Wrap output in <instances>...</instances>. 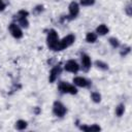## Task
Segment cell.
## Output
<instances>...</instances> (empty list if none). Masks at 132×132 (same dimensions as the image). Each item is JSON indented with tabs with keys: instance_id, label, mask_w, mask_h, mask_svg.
I'll use <instances>...</instances> for the list:
<instances>
[{
	"instance_id": "6da1fadb",
	"label": "cell",
	"mask_w": 132,
	"mask_h": 132,
	"mask_svg": "<svg viewBox=\"0 0 132 132\" xmlns=\"http://www.w3.org/2000/svg\"><path fill=\"white\" fill-rule=\"evenodd\" d=\"M46 43L47 46L53 50V51H60L59 50V43H60V39L58 36V33L56 32V30L52 29L48 31L47 37H46Z\"/></svg>"
},
{
	"instance_id": "7a4b0ae2",
	"label": "cell",
	"mask_w": 132,
	"mask_h": 132,
	"mask_svg": "<svg viewBox=\"0 0 132 132\" xmlns=\"http://www.w3.org/2000/svg\"><path fill=\"white\" fill-rule=\"evenodd\" d=\"M58 89L63 94H71V95H74V94L77 93L76 88L73 85H71V84H69L67 81H60L59 85H58Z\"/></svg>"
},
{
	"instance_id": "3957f363",
	"label": "cell",
	"mask_w": 132,
	"mask_h": 132,
	"mask_svg": "<svg viewBox=\"0 0 132 132\" xmlns=\"http://www.w3.org/2000/svg\"><path fill=\"white\" fill-rule=\"evenodd\" d=\"M53 112L55 116L59 117V118H62L66 114L67 112V109L65 107V105L60 102V101H55L54 102V105H53Z\"/></svg>"
},
{
	"instance_id": "277c9868",
	"label": "cell",
	"mask_w": 132,
	"mask_h": 132,
	"mask_svg": "<svg viewBox=\"0 0 132 132\" xmlns=\"http://www.w3.org/2000/svg\"><path fill=\"white\" fill-rule=\"evenodd\" d=\"M74 41H75V36H74L73 34H68V35H66L64 38H62V39L60 40L59 50H60V51L65 50L66 47L70 46Z\"/></svg>"
},
{
	"instance_id": "5b68a950",
	"label": "cell",
	"mask_w": 132,
	"mask_h": 132,
	"mask_svg": "<svg viewBox=\"0 0 132 132\" xmlns=\"http://www.w3.org/2000/svg\"><path fill=\"white\" fill-rule=\"evenodd\" d=\"M8 29H9L10 34H11L14 38L19 39V38H22V37H23V32H22V30H21V28H20V26H19L18 24L11 23V24L9 25Z\"/></svg>"
},
{
	"instance_id": "8992f818",
	"label": "cell",
	"mask_w": 132,
	"mask_h": 132,
	"mask_svg": "<svg viewBox=\"0 0 132 132\" xmlns=\"http://www.w3.org/2000/svg\"><path fill=\"white\" fill-rule=\"evenodd\" d=\"M64 68H65V70L68 71V72L76 73V72L79 70V65H78L77 62L74 61V60H68V61L65 63Z\"/></svg>"
},
{
	"instance_id": "52a82bcc",
	"label": "cell",
	"mask_w": 132,
	"mask_h": 132,
	"mask_svg": "<svg viewBox=\"0 0 132 132\" xmlns=\"http://www.w3.org/2000/svg\"><path fill=\"white\" fill-rule=\"evenodd\" d=\"M73 82L75 86L77 87H81V88H88L91 86V81L88 80L87 78L82 77V76H75L73 78Z\"/></svg>"
},
{
	"instance_id": "ba28073f",
	"label": "cell",
	"mask_w": 132,
	"mask_h": 132,
	"mask_svg": "<svg viewBox=\"0 0 132 132\" xmlns=\"http://www.w3.org/2000/svg\"><path fill=\"white\" fill-rule=\"evenodd\" d=\"M80 62H81V67L85 71H88L92 65V62H91V58L86 55V54H82L80 56Z\"/></svg>"
},
{
	"instance_id": "9c48e42d",
	"label": "cell",
	"mask_w": 132,
	"mask_h": 132,
	"mask_svg": "<svg viewBox=\"0 0 132 132\" xmlns=\"http://www.w3.org/2000/svg\"><path fill=\"white\" fill-rule=\"evenodd\" d=\"M60 73H61V67L59 65H56L55 67H53L52 70H51V72H50V77H48L50 82H54L58 78V76L60 75Z\"/></svg>"
},
{
	"instance_id": "30bf717a",
	"label": "cell",
	"mask_w": 132,
	"mask_h": 132,
	"mask_svg": "<svg viewBox=\"0 0 132 132\" xmlns=\"http://www.w3.org/2000/svg\"><path fill=\"white\" fill-rule=\"evenodd\" d=\"M68 8H69V16H70V19H74L79 12V6H78V4L76 2H71L69 4Z\"/></svg>"
},
{
	"instance_id": "8fae6325",
	"label": "cell",
	"mask_w": 132,
	"mask_h": 132,
	"mask_svg": "<svg viewBox=\"0 0 132 132\" xmlns=\"http://www.w3.org/2000/svg\"><path fill=\"white\" fill-rule=\"evenodd\" d=\"M108 31H109L108 27H107L106 25H104V24H101V25H99V26L96 28V34H97V35H101V36L106 35V34L108 33Z\"/></svg>"
},
{
	"instance_id": "7c38bea8",
	"label": "cell",
	"mask_w": 132,
	"mask_h": 132,
	"mask_svg": "<svg viewBox=\"0 0 132 132\" xmlns=\"http://www.w3.org/2000/svg\"><path fill=\"white\" fill-rule=\"evenodd\" d=\"M86 40L89 43H94L97 40V34L95 32H89L86 35Z\"/></svg>"
},
{
	"instance_id": "4fadbf2b",
	"label": "cell",
	"mask_w": 132,
	"mask_h": 132,
	"mask_svg": "<svg viewBox=\"0 0 132 132\" xmlns=\"http://www.w3.org/2000/svg\"><path fill=\"white\" fill-rule=\"evenodd\" d=\"M79 128L82 131H99V130H101V128L96 124H94L92 126H80Z\"/></svg>"
},
{
	"instance_id": "5bb4252c",
	"label": "cell",
	"mask_w": 132,
	"mask_h": 132,
	"mask_svg": "<svg viewBox=\"0 0 132 132\" xmlns=\"http://www.w3.org/2000/svg\"><path fill=\"white\" fill-rule=\"evenodd\" d=\"M18 21V25L23 27V28H28L29 27V22L27 18H15Z\"/></svg>"
},
{
	"instance_id": "9a60e30c",
	"label": "cell",
	"mask_w": 132,
	"mask_h": 132,
	"mask_svg": "<svg viewBox=\"0 0 132 132\" xmlns=\"http://www.w3.org/2000/svg\"><path fill=\"white\" fill-rule=\"evenodd\" d=\"M27 126H28V124H27V122L24 121V120H19V121H16V123H15V128H16L18 130H24V129L27 128Z\"/></svg>"
},
{
	"instance_id": "2e32d148",
	"label": "cell",
	"mask_w": 132,
	"mask_h": 132,
	"mask_svg": "<svg viewBox=\"0 0 132 132\" xmlns=\"http://www.w3.org/2000/svg\"><path fill=\"white\" fill-rule=\"evenodd\" d=\"M125 112V105L124 104H119L116 107V114L117 117H122Z\"/></svg>"
},
{
	"instance_id": "e0dca14e",
	"label": "cell",
	"mask_w": 132,
	"mask_h": 132,
	"mask_svg": "<svg viewBox=\"0 0 132 132\" xmlns=\"http://www.w3.org/2000/svg\"><path fill=\"white\" fill-rule=\"evenodd\" d=\"M91 99L95 102V103H99L101 101V95L98 92H92L91 93Z\"/></svg>"
},
{
	"instance_id": "ac0fdd59",
	"label": "cell",
	"mask_w": 132,
	"mask_h": 132,
	"mask_svg": "<svg viewBox=\"0 0 132 132\" xmlns=\"http://www.w3.org/2000/svg\"><path fill=\"white\" fill-rule=\"evenodd\" d=\"M95 65H96L99 69H101V70H107V69H108V65H107L106 63L100 61V60H97V61L95 62Z\"/></svg>"
},
{
	"instance_id": "d6986e66",
	"label": "cell",
	"mask_w": 132,
	"mask_h": 132,
	"mask_svg": "<svg viewBox=\"0 0 132 132\" xmlns=\"http://www.w3.org/2000/svg\"><path fill=\"white\" fill-rule=\"evenodd\" d=\"M109 44L112 46V47H118L119 45H120V41H119V39L118 38H116V37H110L109 38Z\"/></svg>"
},
{
	"instance_id": "ffe728a7",
	"label": "cell",
	"mask_w": 132,
	"mask_h": 132,
	"mask_svg": "<svg viewBox=\"0 0 132 132\" xmlns=\"http://www.w3.org/2000/svg\"><path fill=\"white\" fill-rule=\"evenodd\" d=\"M95 2V0H80V4L82 6H90L93 5Z\"/></svg>"
},
{
	"instance_id": "44dd1931",
	"label": "cell",
	"mask_w": 132,
	"mask_h": 132,
	"mask_svg": "<svg viewBox=\"0 0 132 132\" xmlns=\"http://www.w3.org/2000/svg\"><path fill=\"white\" fill-rule=\"evenodd\" d=\"M5 7H6L5 2H4L3 0H0V11H3V10L5 9Z\"/></svg>"
},
{
	"instance_id": "7402d4cb",
	"label": "cell",
	"mask_w": 132,
	"mask_h": 132,
	"mask_svg": "<svg viewBox=\"0 0 132 132\" xmlns=\"http://www.w3.org/2000/svg\"><path fill=\"white\" fill-rule=\"evenodd\" d=\"M125 10H126V13H127L129 16L132 14V13H131V6H130V5H127L126 8H125Z\"/></svg>"
},
{
	"instance_id": "603a6c76",
	"label": "cell",
	"mask_w": 132,
	"mask_h": 132,
	"mask_svg": "<svg viewBox=\"0 0 132 132\" xmlns=\"http://www.w3.org/2000/svg\"><path fill=\"white\" fill-rule=\"evenodd\" d=\"M128 53H130V47H129V46H128L127 48H125V51H122V52H121V55H122V56H126Z\"/></svg>"
},
{
	"instance_id": "cb8c5ba5",
	"label": "cell",
	"mask_w": 132,
	"mask_h": 132,
	"mask_svg": "<svg viewBox=\"0 0 132 132\" xmlns=\"http://www.w3.org/2000/svg\"><path fill=\"white\" fill-rule=\"evenodd\" d=\"M42 9H43V7H42V6H40V5H38V6H36V7H35V10H36L37 12L42 11Z\"/></svg>"
}]
</instances>
